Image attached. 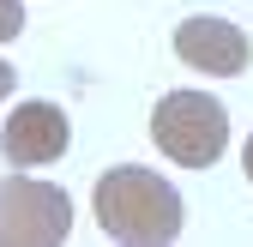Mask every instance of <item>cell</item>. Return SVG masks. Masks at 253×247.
I'll use <instances>...</instances> for the list:
<instances>
[{
    "mask_svg": "<svg viewBox=\"0 0 253 247\" xmlns=\"http://www.w3.org/2000/svg\"><path fill=\"white\" fill-rule=\"evenodd\" d=\"M97 223L109 241L163 247L181 235V193L157 169H103L97 181Z\"/></svg>",
    "mask_w": 253,
    "mask_h": 247,
    "instance_id": "cell-1",
    "label": "cell"
},
{
    "mask_svg": "<svg viewBox=\"0 0 253 247\" xmlns=\"http://www.w3.org/2000/svg\"><path fill=\"white\" fill-rule=\"evenodd\" d=\"M151 139L181 169H211L223 157V145H229V115L205 90H169L157 103V115H151Z\"/></svg>",
    "mask_w": 253,
    "mask_h": 247,
    "instance_id": "cell-2",
    "label": "cell"
},
{
    "mask_svg": "<svg viewBox=\"0 0 253 247\" xmlns=\"http://www.w3.org/2000/svg\"><path fill=\"white\" fill-rule=\"evenodd\" d=\"M73 229V199L67 187L30 175H6L0 181V241L6 247H60Z\"/></svg>",
    "mask_w": 253,
    "mask_h": 247,
    "instance_id": "cell-3",
    "label": "cell"
},
{
    "mask_svg": "<svg viewBox=\"0 0 253 247\" xmlns=\"http://www.w3.org/2000/svg\"><path fill=\"white\" fill-rule=\"evenodd\" d=\"M67 145H73L67 115H60L54 103H42V97L18 103L6 115V133H0V151H6V163H18V169H37V163L67 157Z\"/></svg>",
    "mask_w": 253,
    "mask_h": 247,
    "instance_id": "cell-4",
    "label": "cell"
},
{
    "mask_svg": "<svg viewBox=\"0 0 253 247\" xmlns=\"http://www.w3.org/2000/svg\"><path fill=\"white\" fill-rule=\"evenodd\" d=\"M175 54L187 60V67H199V73L235 79V73H247L253 42H247V30L229 24V18H181L175 24Z\"/></svg>",
    "mask_w": 253,
    "mask_h": 247,
    "instance_id": "cell-5",
    "label": "cell"
},
{
    "mask_svg": "<svg viewBox=\"0 0 253 247\" xmlns=\"http://www.w3.org/2000/svg\"><path fill=\"white\" fill-rule=\"evenodd\" d=\"M18 30H24V6L18 0H0V42H12Z\"/></svg>",
    "mask_w": 253,
    "mask_h": 247,
    "instance_id": "cell-6",
    "label": "cell"
},
{
    "mask_svg": "<svg viewBox=\"0 0 253 247\" xmlns=\"http://www.w3.org/2000/svg\"><path fill=\"white\" fill-rule=\"evenodd\" d=\"M12 79H18V73L6 67V60H0V103H6V90H12Z\"/></svg>",
    "mask_w": 253,
    "mask_h": 247,
    "instance_id": "cell-7",
    "label": "cell"
},
{
    "mask_svg": "<svg viewBox=\"0 0 253 247\" xmlns=\"http://www.w3.org/2000/svg\"><path fill=\"white\" fill-rule=\"evenodd\" d=\"M241 169H247V181H253V139H247V151H241Z\"/></svg>",
    "mask_w": 253,
    "mask_h": 247,
    "instance_id": "cell-8",
    "label": "cell"
}]
</instances>
